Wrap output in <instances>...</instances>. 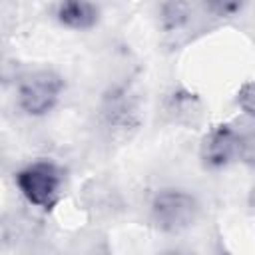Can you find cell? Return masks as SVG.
<instances>
[{
    "label": "cell",
    "instance_id": "5b68a950",
    "mask_svg": "<svg viewBox=\"0 0 255 255\" xmlns=\"http://www.w3.org/2000/svg\"><path fill=\"white\" fill-rule=\"evenodd\" d=\"M58 20L66 24L68 28L86 30L96 24L98 20V8L90 2H62L58 6Z\"/></svg>",
    "mask_w": 255,
    "mask_h": 255
},
{
    "label": "cell",
    "instance_id": "52a82bcc",
    "mask_svg": "<svg viewBox=\"0 0 255 255\" xmlns=\"http://www.w3.org/2000/svg\"><path fill=\"white\" fill-rule=\"evenodd\" d=\"M239 157L249 163V165H255V133H245L241 135V141H239Z\"/></svg>",
    "mask_w": 255,
    "mask_h": 255
},
{
    "label": "cell",
    "instance_id": "7a4b0ae2",
    "mask_svg": "<svg viewBox=\"0 0 255 255\" xmlns=\"http://www.w3.org/2000/svg\"><path fill=\"white\" fill-rule=\"evenodd\" d=\"M64 82L56 72L40 70L28 74L18 86V104L28 116H44L56 106Z\"/></svg>",
    "mask_w": 255,
    "mask_h": 255
},
{
    "label": "cell",
    "instance_id": "6da1fadb",
    "mask_svg": "<svg viewBox=\"0 0 255 255\" xmlns=\"http://www.w3.org/2000/svg\"><path fill=\"white\" fill-rule=\"evenodd\" d=\"M16 183L32 205L48 209L58 199L62 171L52 161H34L16 173Z\"/></svg>",
    "mask_w": 255,
    "mask_h": 255
},
{
    "label": "cell",
    "instance_id": "8992f818",
    "mask_svg": "<svg viewBox=\"0 0 255 255\" xmlns=\"http://www.w3.org/2000/svg\"><path fill=\"white\" fill-rule=\"evenodd\" d=\"M237 104L247 116L255 118V80L241 86V90L237 92Z\"/></svg>",
    "mask_w": 255,
    "mask_h": 255
},
{
    "label": "cell",
    "instance_id": "3957f363",
    "mask_svg": "<svg viewBox=\"0 0 255 255\" xmlns=\"http://www.w3.org/2000/svg\"><path fill=\"white\" fill-rule=\"evenodd\" d=\"M153 219L163 231H181L197 217V201L179 189H165L153 197Z\"/></svg>",
    "mask_w": 255,
    "mask_h": 255
},
{
    "label": "cell",
    "instance_id": "277c9868",
    "mask_svg": "<svg viewBox=\"0 0 255 255\" xmlns=\"http://www.w3.org/2000/svg\"><path fill=\"white\" fill-rule=\"evenodd\" d=\"M239 141L241 135L229 126L213 128L201 143V157L211 167L227 165L233 157H239Z\"/></svg>",
    "mask_w": 255,
    "mask_h": 255
},
{
    "label": "cell",
    "instance_id": "9c48e42d",
    "mask_svg": "<svg viewBox=\"0 0 255 255\" xmlns=\"http://www.w3.org/2000/svg\"><path fill=\"white\" fill-rule=\"evenodd\" d=\"M169 255H179V253H169Z\"/></svg>",
    "mask_w": 255,
    "mask_h": 255
},
{
    "label": "cell",
    "instance_id": "ba28073f",
    "mask_svg": "<svg viewBox=\"0 0 255 255\" xmlns=\"http://www.w3.org/2000/svg\"><path fill=\"white\" fill-rule=\"evenodd\" d=\"M249 207L255 211V187L251 189V195H249Z\"/></svg>",
    "mask_w": 255,
    "mask_h": 255
}]
</instances>
